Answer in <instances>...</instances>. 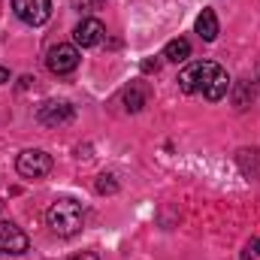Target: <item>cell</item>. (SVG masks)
Returning <instances> with one entry per match:
<instances>
[{
	"mask_svg": "<svg viewBox=\"0 0 260 260\" xmlns=\"http://www.w3.org/2000/svg\"><path fill=\"white\" fill-rule=\"evenodd\" d=\"M82 221H85V209H82V203L79 200H73V197H58L52 206H49V212H46V224H49V230L55 233V236H76L79 230H82Z\"/></svg>",
	"mask_w": 260,
	"mask_h": 260,
	"instance_id": "6da1fadb",
	"label": "cell"
},
{
	"mask_svg": "<svg viewBox=\"0 0 260 260\" xmlns=\"http://www.w3.org/2000/svg\"><path fill=\"white\" fill-rule=\"evenodd\" d=\"M15 170L24 179H43L52 173V154H46L43 148H24L15 160Z\"/></svg>",
	"mask_w": 260,
	"mask_h": 260,
	"instance_id": "7a4b0ae2",
	"label": "cell"
},
{
	"mask_svg": "<svg viewBox=\"0 0 260 260\" xmlns=\"http://www.w3.org/2000/svg\"><path fill=\"white\" fill-rule=\"evenodd\" d=\"M215 61H194V64H188L182 73H179V88L185 91V94H197V91H203L206 88V82H209V76L215 73Z\"/></svg>",
	"mask_w": 260,
	"mask_h": 260,
	"instance_id": "3957f363",
	"label": "cell"
},
{
	"mask_svg": "<svg viewBox=\"0 0 260 260\" xmlns=\"http://www.w3.org/2000/svg\"><path fill=\"white\" fill-rule=\"evenodd\" d=\"M12 12L30 24V27H40L52 18V0H12Z\"/></svg>",
	"mask_w": 260,
	"mask_h": 260,
	"instance_id": "277c9868",
	"label": "cell"
},
{
	"mask_svg": "<svg viewBox=\"0 0 260 260\" xmlns=\"http://www.w3.org/2000/svg\"><path fill=\"white\" fill-rule=\"evenodd\" d=\"M73 118H76V109L67 100H49L37 109V121L43 127H61V124H70Z\"/></svg>",
	"mask_w": 260,
	"mask_h": 260,
	"instance_id": "5b68a950",
	"label": "cell"
},
{
	"mask_svg": "<svg viewBox=\"0 0 260 260\" xmlns=\"http://www.w3.org/2000/svg\"><path fill=\"white\" fill-rule=\"evenodd\" d=\"M46 64H49V70H52L55 76H67V73H73V70L79 67V49L70 46V43H58V46L49 49Z\"/></svg>",
	"mask_w": 260,
	"mask_h": 260,
	"instance_id": "8992f818",
	"label": "cell"
},
{
	"mask_svg": "<svg viewBox=\"0 0 260 260\" xmlns=\"http://www.w3.org/2000/svg\"><path fill=\"white\" fill-rule=\"evenodd\" d=\"M30 239L12 221H0V254H24Z\"/></svg>",
	"mask_w": 260,
	"mask_h": 260,
	"instance_id": "52a82bcc",
	"label": "cell"
},
{
	"mask_svg": "<svg viewBox=\"0 0 260 260\" xmlns=\"http://www.w3.org/2000/svg\"><path fill=\"white\" fill-rule=\"evenodd\" d=\"M103 37H106V27H103L100 18H82V21L76 24V30H73V40H76V46H82V49L100 46Z\"/></svg>",
	"mask_w": 260,
	"mask_h": 260,
	"instance_id": "ba28073f",
	"label": "cell"
},
{
	"mask_svg": "<svg viewBox=\"0 0 260 260\" xmlns=\"http://www.w3.org/2000/svg\"><path fill=\"white\" fill-rule=\"evenodd\" d=\"M227 91H230V76H227V70H224V67H215V73L209 76V82H206V88H203L200 94H203L206 100L218 103Z\"/></svg>",
	"mask_w": 260,
	"mask_h": 260,
	"instance_id": "9c48e42d",
	"label": "cell"
},
{
	"mask_svg": "<svg viewBox=\"0 0 260 260\" xmlns=\"http://www.w3.org/2000/svg\"><path fill=\"white\" fill-rule=\"evenodd\" d=\"M236 164L248 179H260V148H239Z\"/></svg>",
	"mask_w": 260,
	"mask_h": 260,
	"instance_id": "30bf717a",
	"label": "cell"
},
{
	"mask_svg": "<svg viewBox=\"0 0 260 260\" xmlns=\"http://www.w3.org/2000/svg\"><path fill=\"white\" fill-rule=\"evenodd\" d=\"M197 34H200V40H206V43H212V40L218 37V15H215L212 9H203V12L197 15Z\"/></svg>",
	"mask_w": 260,
	"mask_h": 260,
	"instance_id": "8fae6325",
	"label": "cell"
},
{
	"mask_svg": "<svg viewBox=\"0 0 260 260\" xmlns=\"http://www.w3.org/2000/svg\"><path fill=\"white\" fill-rule=\"evenodd\" d=\"M145 103H148V85L136 82V85H130L127 91H124V109L127 112H139Z\"/></svg>",
	"mask_w": 260,
	"mask_h": 260,
	"instance_id": "7c38bea8",
	"label": "cell"
},
{
	"mask_svg": "<svg viewBox=\"0 0 260 260\" xmlns=\"http://www.w3.org/2000/svg\"><path fill=\"white\" fill-rule=\"evenodd\" d=\"M164 58L167 61H173V64H182V61H188L191 58V43L188 40H170L167 43V49H164Z\"/></svg>",
	"mask_w": 260,
	"mask_h": 260,
	"instance_id": "4fadbf2b",
	"label": "cell"
},
{
	"mask_svg": "<svg viewBox=\"0 0 260 260\" xmlns=\"http://www.w3.org/2000/svg\"><path fill=\"white\" fill-rule=\"evenodd\" d=\"M254 100V82H236L233 88V106L236 109H248Z\"/></svg>",
	"mask_w": 260,
	"mask_h": 260,
	"instance_id": "5bb4252c",
	"label": "cell"
},
{
	"mask_svg": "<svg viewBox=\"0 0 260 260\" xmlns=\"http://www.w3.org/2000/svg\"><path fill=\"white\" fill-rule=\"evenodd\" d=\"M115 191H118V185H115V179L103 173V176L97 179V194H115Z\"/></svg>",
	"mask_w": 260,
	"mask_h": 260,
	"instance_id": "9a60e30c",
	"label": "cell"
},
{
	"mask_svg": "<svg viewBox=\"0 0 260 260\" xmlns=\"http://www.w3.org/2000/svg\"><path fill=\"white\" fill-rule=\"evenodd\" d=\"M260 257V239H251L248 245H245V254H242V260H257Z\"/></svg>",
	"mask_w": 260,
	"mask_h": 260,
	"instance_id": "2e32d148",
	"label": "cell"
},
{
	"mask_svg": "<svg viewBox=\"0 0 260 260\" xmlns=\"http://www.w3.org/2000/svg\"><path fill=\"white\" fill-rule=\"evenodd\" d=\"M67 260H100L94 251H82V254H73V257H67Z\"/></svg>",
	"mask_w": 260,
	"mask_h": 260,
	"instance_id": "e0dca14e",
	"label": "cell"
},
{
	"mask_svg": "<svg viewBox=\"0 0 260 260\" xmlns=\"http://www.w3.org/2000/svg\"><path fill=\"white\" fill-rule=\"evenodd\" d=\"M142 70H145V73H151V70L157 73V70H160V61H157V58H154V61H142Z\"/></svg>",
	"mask_w": 260,
	"mask_h": 260,
	"instance_id": "ac0fdd59",
	"label": "cell"
},
{
	"mask_svg": "<svg viewBox=\"0 0 260 260\" xmlns=\"http://www.w3.org/2000/svg\"><path fill=\"white\" fill-rule=\"evenodd\" d=\"M3 82H9V70H6V67H0V85H3Z\"/></svg>",
	"mask_w": 260,
	"mask_h": 260,
	"instance_id": "d6986e66",
	"label": "cell"
},
{
	"mask_svg": "<svg viewBox=\"0 0 260 260\" xmlns=\"http://www.w3.org/2000/svg\"><path fill=\"white\" fill-rule=\"evenodd\" d=\"M82 6H100V3H106V0H79Z\"/></svg>",
	"mask_w": 260,
	"mask_h": 260,
	"instance_id": "ffe728a7",
	"label": "cell"
},
{
	"mask_svg": "<svg viewBox=\"0 0 260 260\" xmlns=\"http://www.w3.org/2000/svg\"><path fill=\"white\" fill-rule=\"evenodd\" d=\"M257 82H260V64H257Z\"/></svg>",
	"mask_w": 260,
	"mask_h": 260,
	"instance_id": "44dd1931",
	"label": "cell"
}]
</instances>
